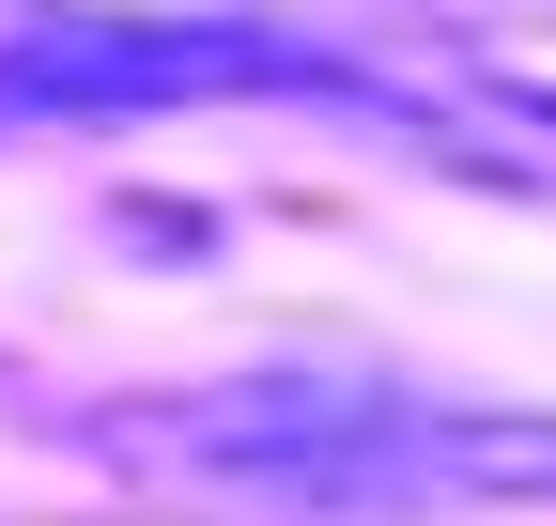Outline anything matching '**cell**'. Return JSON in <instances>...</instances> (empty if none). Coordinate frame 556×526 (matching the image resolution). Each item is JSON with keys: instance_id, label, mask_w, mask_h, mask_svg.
<instances>
[{"instance_id": "cell-2", "label": "cell", "mask_w": 556, "mask_h": 526, "mask_svg": "<svg viewBox=\"0 0 556 526\" xmlns=\"http://www.w3.org/2000/svg\"><path fill=\"white\" fill-rule=\"evenodd\" d=\"M402 496H510V511H556V418L402 403Z\"/></svg>"}, {"instance_id": "cell-1", "label": "cell", "mask_w": 556, "mask_h": 526, "mask_svg": "<svg viewBox=\"0 0 556 526\" xmlns=\"http://www.w3.org/2000/svg\"><path fill=\"white\" fill-rule=\"evenodd\" d=\"M232 93H356L278 16H16L0 124H124V109H232Z\"/></svg>"}]
</instances>
